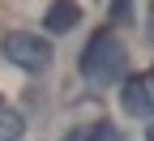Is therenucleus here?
<instances>
[{"mask_svg":"<svg viewBox=\"0 0 154 141\" xmlns=\"http://www.w3.org/2000/svg\"><path fill=\"white\" fill-rule=\"evenodd\" d=\"M82 77L90 86H111V81H120L124 77V47H120V38L116 34H94L86 51H82Z\"/></svg>","mask_w":154,"mask_h":141,"instance_id":"f257e3e1","label":"nucleus"},{"mask_svg":"<svg viewBox=\"0 0 154 141\" xmlns=\"http://www.w3.org/2000/svg\"><path fill=\"white\" fill-rule=\"evenodd\" d=\"M0 51H5L9 64L26 69V73H43L51 64V43L38 34H26V30H9L5 38H0Z\"/></svg>","mask_w":154,"mask_h":141,"instance_id":"f03ea898","label":"nucleus"},{"mask_svg":"<svg viewBox=\"0 0 154 141\" xmlns=\"http://www.w3.org/2000/svg\"><path fill=\"white\" fill-rule=\"evenodd\" d=\"M120 103L133 120H154V90L150 81H141V77H128L124 90H120Z\"/></svg>","mask_w":154,"mask_h":141,"instance_id":"7ed1b4c3","label":"nucleus"},{"mask_svg":"<svg viewBox=\"0 0 154 141\" xmlns=\"http://www.w3.org/2000/svg\"><path fill=\"white\" fill-rule=\"evenodd\" d=\"M77 22H82V9H77L73 0H51L47 13H43V26H47L51 34H69Z\"/></svg>","mask_w":154,"mask_h":141,"instance_id":"20e7f679","label":"nucleus"},{"mask_svg":"<svg viewBox=\"0 0 154 141\" xmlns=\"http://www.w3.org/2000/svg\"><path fill=\"white\" fill-rule=\"evenodd\" d=\"M22 133H26V120L13 107H0V141H22Z\"/></svg>","mask_w":154,"mask_h":141,"instance_id":"39448f33","label":"nucleus"},{"mask_svg":"<svg viewBox=\"0 0 154 141\" xmlns=\"http://www.w3.org/2000/svg\"><path fill=\"white\" fill-rule=\"evenodd\" d=\"M111 22L116 26H133V0H111Z\"/></svg>","mask_w":154,"mask_h":141,"instance_id":"423d86ee","label":"nucleus"},{"mask_svg":"<svg viewBox=\"0 0 154 141\" xmlns=\"http://www.w3.org/2000/svg\"><path fill=\"white\" fill-rule=\"evenodd\" d=\"M146 34H150V43H154V13H150V26H146Z\"/></svg>","mask_w":154,"mask_h":141,"instance_id":"0eeeda50","label":"nucleus"},{"mask_svg":"<svg viewBox=\"0 0 154 141\" xmlns=\"http://www.w3.org/2000/svg\"><path fill=\"white\" fill-rule=\"evenodd\" d=\"M146 141H154V124H150V128H146Z\"/></svg>","mask_w":154,"mask_h":141,"instance_id":"6e6552de","label":"nucleus"},{"mask_svg":"<svg viewBox=\"0 0 154 141\" xmlns=\"http://www.w3.org/2000/svg\"><path fill=\"white\" fill-rule=\"evenodd\" d=\"M150 90H154V69H150Z\"/></svg>","mask_w":154,"mask_h":141,"instance_id":"1a4fd4ad","label":"nucleus"}]
</instances>
